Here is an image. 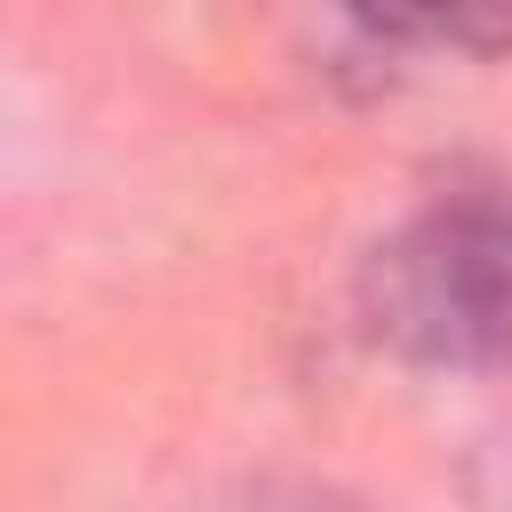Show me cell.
Masks as SVG:
<instances>
[{
	"label": "cell",
	"instance_id": "7a4b0ae2",
	"mask_svg": "<svg viewBox=\"0 0 512 512\" xmlns=\"http://www.w3.org/2000/svg\"><path fill=\"white\" fill-rule=\"evenodd\" d=\"M344 16L384 48L512 56V0H344Z\"/></svg>",
	"mask_w": 512,
	"mask_h": 512
},
{
	"label": "cell",
	"instance_id": "6da1fadb",
	"mask_svg": "<svg viewBox=\"0 0 512 512\" xmlns=\"http://www.w3.org/2000/svg\"><path fill=\"white\" fill-rule=\"evenodd\" d=\"M360 328L408 368L512 360V184H448L360 256Z\"/></svg>",
	"mask_w": 512,
	"mask_h": 512
}]
</instances>
